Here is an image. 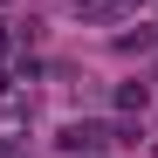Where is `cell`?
<instances>
[{"mask_svg": "<svg viewBox=\"0 0 158 158\" xmlns=\"http://www.w3.org/2000/svg\"><path fill=\"white\" fill-rule=\"evenodd\" d=\"M103 144H110L103 124H69V131H62V151H103Z\"/></svg>", "mask_w": 158, "mask_h": 158, "instance_id": "obj_1", "label": "cell"}]
</instances>
